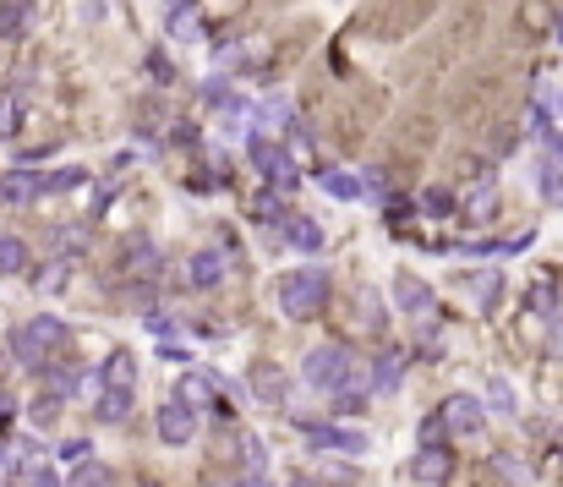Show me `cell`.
I'll return each mask as SVG.
<instances>
[{
  "instance_id": "52a82bcc",
  "label": "cell",
  "mask_w": 563,
  "mask_h": 487,
  "mask_svg": "<svg viewBox=\"0 0 563 487\" xmlns=\"http://www.w3.org/2000/svg\"><path fill=\"white\" fill-rule=\"evenodd\" d=\"M33 197H44L33 170H6V176H0V208H28Z\"/></svg>"
},
{
  "instance_id": "3957f363",
  "label": "cell",
  "mask_w": 563,
  "mask_h": 487,
  "mask_svg": "<svg viewBox=\"0 0 563 487\" xmlns=\"http://www.w3.org/2000/svg\"><path fill=\"white\" fill-rule=\"evenodd\" d=\"M252 170H257V176H263L274 192H290V187H296V159H290L279 143H268V137H252Z\"/></svg>"
},
{
  "instance_id": "ac0fdd59",
  "label": "cell",
  "mask_w": 563,
  "mask_h": 487,
  "mask_svg": "<svg viewBox=\"0 0 563 487\" xmlns=\"http://www.w3.org/2000/svg\"><path fill=\"white\" fill-rule=\"evenodd\" d=\"M323 192L356 203V197H361V176H350V170H323Z\"/></svg>"
},
{
  "instance_id": "4dcf8cb0",
  "label": "cell",
  "mask_w": 563,
  "mask_h": 487,
  "mask_svg": "<svg viewBox=\"0 0 563 487\" xmlns=\"http://www.w3.org/2000/svg\"><path fill=\"white\" fill-rule=\"evenodd\" d=\"M438 433H443V422L438 416H427V422H421V444H438Z\"/></svg>"
},
{
  "instance_id": "5b68a950",
  "label": "cell",
  "mask_w": 563,
  "mask_h": 487,
  "mask_svg": "<svg viewBox=\"0 0 563 487\" xmlns=\"http://www.w3.org/2000/svg\"><path fill=\"white\" fill-rule=\"evenodd\" d=\"M154 422H159V438H164L170 449H186V444L197 438V411L181 400V394H170V400L159 405V416H154Z\"/></svg>"
},
{
  "instance_id": "9c48e42d",
  "label": "cell",
  "mask_w": 563,
  "mask_h": 487,
  "mask_svg": "<svg viewBox=\"0 0 563 487\" xmlns=\"http://www.w3.org/2000/svg\"><path fill=\"white\" fill-rule=\"evenodd\" d=\"M449 471H454L449 449L421 444V455H416V482H421V487H443V477H449Z\"/></svg>"
},
{
  "instance_id": "6da1fadb",
  "label": "cell",
  "mask_w": 563,
  "mask_h": 487,
  "mask_svg": "<svg viewBox=\"0 0 563 487\" xmlns=\"http://www.w3.org/2000/svg\"><path fill=\"white\" fill-rule=\"evenodd\" d=\"M66 340H72V329H66L61 318H50V312H39V318H28L11 334V356H17L28 373H44V367H55V356L66 351Z\"/></svg>"
},
{
  "instance_id": "8992f818",
  "label": "cell",
  "mask_w": 563,
  "mask_h": 487,
  "mask_svg": "<svg viewBox=\"0 0 563 487\" xmlns=\"http://www.w3.org/2000/svg\"><path fill=\"white\" fill-rule=\"evenodd\" d=\"M438 422L449 427L454 438H476L482 422H487V411H482V400H471V394H449V400L438 405Z\"/></svg>"
},
{
  "instance_id": "836d02e7",
  "label": "cell",
  "mask_w": 563,
  "mask_h": 487,
  "mask_svg": "<svg viewBox=\"0 0 563 487\" xmlns=\"http://www.w3.org/2000/svg\"><path fill=\"white\" fill-rule=\"evenodd\" d=\"M547 351L563 356V323H553V340H547Z\"/></svg>"
},
{
  "instance_id": "44dd1931",
  "label": "cell",
  "mask_w": 563,
  "mask_h": 487,
  "mask_svg": "<svg viewBox=\"0 0 563 487\" xmlns=\"http://www.w3.org/2000/svg\"><path fill=\"white\" fill-rule=\"evenodd\" d=\"M66 487H110V466H99V460H82L77 477L66 482Z\"/></svg>"
},
{
  "instance_id": "603a6c76",
  "label": "cell",
  "mask_w": 563,
  "mask_h": 487,
  "mask_svg": "<svg viewBox=\"0 0 563 487\" xmlns=\"http://www.w3.org/2000/svg\"><path fill=\"white\" fill-rule=\"evenodd\" d=\"M39 187L44 192H72V187H82V170H55V176H39Z\"/></svg>"
},
{
  "instance_id": "d4e9b609",
  "label": "cell",
  "mask_w": 563,
  "mask_h": 487,
  "mask_svg": "<svg viewBox=\"0 0 563 487\" xmlns=\"http://www.w3.org/2000/svg\"><path fill=\"white\" fill-rule=\"evenodd\" d=\"M421 214H432V219H438V214H449V192H443V187L421 192Z\"/></svg>"
},
{
  "instance_id": "5bb4252c",
  "label": "cell",
  "mask_w": 563,
  "mask_h": 487,
  "mask_svg": "<svg viewBox=\"0 0 563 487\" xmlns=\"http://www.w3.org/2000/svg\"><path fill=\"white\" fill-rule=\"evenodd\" d=\"M252 378H257V400H268V405L285 400V373H279L274 362H257V367H252Z\"/></svg>"
},
{
  "instance_id": "7a4b0ae2",
  "label": "cell",
  "mask_w": 563,
  "mask_h": 487,
  "mask_svg": "<svg viewBox=\"0 0 563 487\" xmlns=\"http://www.w3.org/2000/svg\"><path fill=\"white\" fill-rule=\"evenodd\" d=\"M274 296H279V312H285V318L307 323L328 307V274L323 269H296L274 285Z\"/></svg>"
},
{
  "instance_id": "4fadbf2b",
  "label": "cell",
  "mask_w": 563,
  "mask_h": 487,
  "mask_svg": "<svg viewBox=\"0 0 563 487\" xmlns=\"http://www.w3.org/2000/svg\"><path fill=\"white\" fill-rule=\"evenodd\" d=\"M22 269H28V241L0 230V280H11V274H22Z\"/></svg>"
},
{
  "instance_id": "f1b7e54d",
  "label": "cell",
  "mask_w": 563,
  "mask_h": 487,
  "mask_svg": "<svg viewBox=\"0 0 563 487\" xmlns=\"http://www.w3.org/2000/svg\"><path fill=\"white\" fill-rule=\"evenodd\" d=\"M542 192H547V197H558V192H563V170H558V165H547V170H542Z\"/></svg>"
},
{
  "instance_id": "ba28073f",
  "label": "cell",
  "mask_w": 563,
  "mask_h": 487,
  "mask_svg": "<svg viewBox=\"0 0 563 487\" xmlns=\"http://www.w3.org/2000/svg\"><path fill=\"white\" fill-rule=\"evenodd\" d=\"M186 274H192V285H197V291H214V285L225 280V252H219V247H203V252H192V263H186Z\"/></svg>"
},
{
  "instance_id": "8d00e7d4",
  "label": "cell",
  "mask_w": 563,
  "mask_h": 487,
  "mask_svg": "<svg viewBox=\"0 0 563 487\" xmlns=\"http://www.w3.org/2000/svg\"><path fill=\"white\" fill-rule=\"evenodd\" d=\"M553 110H558V121H563V94H558V99H553Z\"/></svg>"
},
{
  "instance_id": "4316f807",
  "label": "cell",
  "mask_w": 563,
  "mask_h": 487,
  "mask_svg": "<svg viewBox=\"0 0 563 487\" xmlns=\"http://www.w3.org/2000/svg\"><path fill=\"white\" fill-rule=\"evenodd\" d=\"M542 143H547V165H558V170H563V132H547Z\"/></svg>"
},
{
  "instance_id": "cb8c5ba5",
  "label": "cell",
  "mask_w": 563,
  "mask_h": 487,
  "mask_svg": "<svg viewBox=\"0 0 563 487\" xmlns=\"http://www.w3.org/2000/svg\"><path fill=\"white\" fill-rule=\"evenodd\" d=\"M241 449H246V471H263V438H257V433H241Z\"/></svg>"
},
{
  "instance_id": "8fae6325",
  "label": "cell",
  "mask_w": 563,
  "mask_h": 487,
  "mask_svg": "<svg viewBox=\"0 0 563 487\" xmlns=\"http://www.w3.org/2000/svg\"><path fill=\"white\" fill-rule=\"evenodd\" d=\"M394 291H400V307H405V312H416V318H421V312H432V291H427V285H421L410 269L394 274Z\"/></svg>"
},
{
  "instance_id": "484cf974",
  "label": "cell",
  "mask_w": 563,
  "mask_h": 487,
  "mask_svg": "<svg viewBox=\"0 0 563 487\" xmlns=\"http://www.w3.org/2000/svg\"><path fill=\"white\" fill-rule=\"evenodd\" d=\"M175 39H203V33H197V17L186 6H175Z\"/></svg>"
},
{
  "instance_id": "277c9868",
  "label": "cell",
  "mask_w": 563,
  "mask_h": 487,
  "mask_svg": "<svg viewBox=\"0 0 563 487\" xmlns=\"http://www.w3.org/2000/svg\"><path fill=\"white\" fill-rule=\"evenodd\" d=\"M296 427L312 449H339V455H367L372 449V438L356 433V427H334V422H296Z\"/></svg>"
},
{
  "instance_id": "74e56055",
  "label": "cell",
  "mask_w": 563,
  "mask_h": 487,
  "mask_svg": "<svg viewBox=\"0 0 563 487\" xmlns=\"http://www.w3.org/2000/svg\"><path fill=\"white\" fill-rule=\"evenodd\" d=\"M132 487H159V482H148V477H143V482H132Z\"/></svg>"
},
{
  "instance_id": "2e32d148",
  "label": "cell",
  "mask_w": 563,
  "mask_h": 487,
  "mask_svg": "<svg viewBox=\"0 0 563 487\" xmlns=\"http://www.w3.org/2000/svg\"><path fill=\"white\" fill-rule=\"evenodd\" d=\"M285 236H290V241H296V247H301V252H318V247H323V230H318V225H312V219H307V214L285 219Z\"/></svg>"
},
{
  "instance_id": "1f68e13d",
  "label": "cell",
  "mask_w": 563,
  "mask_h": 487,
  "mask_svg": "<svg viewBox=\"0 0 563 487\" xmlns=\"http://www.w3.org/2000/svg\"><path fill=\"white\" fill-rule=\"evenodd\" d=\"M148 66H154V83H170V77H175V72H170V61H159V55H154Z\"/></svg>"
},
{
  "instance_id": "e575fe53",
  "label": "cell",
  "mask_w": 563,
  "mask_h": 487,
  "mask_svg": "<svg viewBox=\"0 0 563 487\" xmlns=\"http://www.w3.org/2000/svg\"><path fill=\"white\" fill-rule=\"evenodd\" d=\"M553 33H558V44H563V11H558V17H553Z\"/></svg>"
},
{
  "instance_id": "e0dca14e",
  "label": "cell",
  "mask_w": 563,
  "mask_h": 487,
  "mask_svg": "<svg viewBox=\"0 0 563 487\" xmlns=\"http://www.w3.org/2000/svg\"><path fill=\"white\" fill-rule=\"evenodd\" d=\"M465 285H471V296H476V307H482V312H492V307H498V291H503V280H498V274H492V269L471 274V280H465Z\"/></svg>"
},
{
  "instance_id": "d590c367",
  "label": "cell",
  "mask_w": 563,
  "mask_h": 487,
  "mask_svg": "<svg viewBox=\"0 0 563 487\" xmlns=\"http://www.w3.org/2000/svg\"><path fill=\"white\" fill-rule=\"evenodd\" d=\"M290 487H318V482H312V477H296V482H290Z\"/></svg>"
},
{
  "instance_id": "f546056e",
  "label": "cell",
  "mask_w": 563,
  "mask_h": 487,
  "mask_svg": "<svg viewBox=\"0 0 563 487\" xmlns=\"http://www.w3.org/2000/svg\"><path fill=\"white\" fill-rule=\"evenodd\" d=\"M525 132H531V137H547V110H531V121H525Z\"/></svg>"
},
{
  "instance_id": "7402d4cb",
  "label": "cell",
  "mask_w": 563,
  "mask_h": 487,
  "mask_svg": "<svg viewBox=\"0 0 563 487\" xmlns=\"http://www.w3.org/2000/svg\"><path fill=\"white\" fill-rule=\"evenodd\" d=\"M22 126V94H0V137H11Z\"/></svg>"
},
{
  "instance_id": "ffe728a7",
  "label": "cell",
  "mask_w": 563,
  "mask_h": 487,
  "mask_svg": "<svg viewBox=\"0 0 563 487\" xmlns=\"http://www.w3.org/2000/svg\"><path fill=\"white\" fill-rule=\"evenodd\" d=\"M487 405L498 416H514V405H520V400H514V389L503 384V378H487Z\"/></svg>"
},
{
  "instance_id": "d6a6232c",
  "label": "cell",
  "mask_w": 563,
  "mask_h": 487,
  "mask_svg": "<svg viewBox=\"0 0 563 487\" xmlns=\"http://www.w3.org/2000/svg\"><path fill=\"white\" fill-rule=\"evenodd\" d=\"M236 487H268V477H263V471H246V477H241Z\"/></svg>"
},
{
  "instance_id": "30bf717a",
  "label": "cell",
  "mask_w": 563,
  "mask_h": 487,
  "mask_svg": "<svg viewBox=\"0 0 563 487\" xmlns=\"http://www.w3.org/2000/svg\"><path fill=\"white\" fill-rule=\"evenodd\" d=\"M219 384H225L219 373H186V378H181V389H175V394H181V400L197 411V405H214V400H219Z\"/></svg>"
},
{
  "instance_id": "7c38bea8",
  "label": "cell",
  "mask_w": 563,
  "mask_h": 487,
  "mask_svg": "<svg viewBox=\"0 0 563 487\" xmlns=\"http://www.w3.org/2000/svg\"><path fill=\"white\" fill-rule=\"evenodd\" d=\"M33 22V0H0V39H22Z\"/></svg>"
},
{
  "instance_id": "d6986e66",
  "label": "cell",
  "mask_w": 563,
  "mask_h": 487,
  "mask_svg": "<svg viewBox=\"0 0 563 487\" xmlns=\"http://www.w3.org/2000/svg\"><path fill=\"white\" fill-rule=\"evenodd\" d=\"M6 487H61V471H50V466H17Z\"/></svg>"
},
{
  "instance_id": "83f0119b",
  "label": "cell",
  "mask_w": 563,
  "mask_h": 487,
  "mask_svg": "<svg viewBox=\"0 0 563 487\" xmlns=\"http://www.w3.org/2000/svg\"><path fill=\"white\" fill-rule=\"evenodd\" d=\"M11 471H17V449H11V444H0V487L11 482Z\"/></svg>"
},
{
  "instance_id": "9a60e30c",
  "label": "cell",
  "mask_w": 563,
  "mask_h": 487,
  "mask_svg": "<svg viewBox=\"0 0 563 487\" xmlns=\"http://www.w3.org/2000/svg\"><path fill=\"white\" fill-rule=\"evenodd\" d=\"M400 373H405V362H400V356H378V362H372V389H378V394H389V389H400Z\"/></svg>"
}]
</instances>
